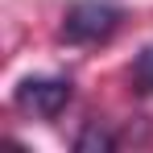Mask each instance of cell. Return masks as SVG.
Masks as SVG:
<instances>
[{
  "label": "cell",
  "mask_w": 153,
  "mask_h": 153,
  "mask_svg": "<svg viewBox=\"0 0 153 153\" xmlns=\"http://www.w3.org/2000/svg\"><path fill=\"white\" fill-rule=\"evenodd\" d=\"M120 21H124V13L112 0H75L62 13L58 37L66 46H100V42H108L120 29Z\"/></svg>",
  "instance_id": "6da1fadb"
},
{
  "label": "cell",
  "mask_w": 153,
  "mask_h": 153,
  "mask_svg": "<svg viewBox=\"0 0 153 153\" xmlns=\"http://www.w3.org/2000/svg\"><path fill=\"white\" fill-rule=\"evenodd\" d=\"M71 100H75V83L66 75H29L13 91V103L21 112H29V116H42V120L62 116V108Z\"/></svg>",
  "instance_id": "7a4b0ae2"
},
{
  "label": "cell",
  "mask_w": 153,
  "mask_h": 153,
  "mask_svg": "<svg viewBox=\"0 0 153 153\" xmlns=\"http://www.w3.org/2000/svg\"><path fill=\"white\" fill-rule=\"evenodd\" d=\"M75 149L79 153H112L116 149V132L103 124V120H87L75 137Z\"/></svg>",
  "instance_id": "3957f363"
},
{
  "label": "cell",
  "mask_w": 153,
  "mask_h": 153,
  "mask_svg": "<svg viewBox=\"0 0 153 153\" xmlns=\"http://www.w3.org/2000/svg\"><path fill=\"white\" fill-rule=\"evenodd\" d=\"M128 83H132V91L137 95H153V46L132 58V66H128Z\"/></svg>",
  "instance_id": "277c9868"
}]
</instances>
